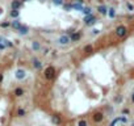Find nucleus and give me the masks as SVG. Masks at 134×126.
<instances>
[{
  "label": "nucleus",
  "mask_w": 134,
  "mask_h": 126,
  "mask_svg": "<svg viewBox=\"0 0 134 126\" xmlns=\"http://www.w3.org/2000/svg\"><path fill=\"white\" fill-rule=\"evenodd\" d=\"M45 77L47 79V80H53V79L55 77V68L53 66H49L45 70Z\"/></svg>",
  "instance_id": "f257e3e1"
},
{
  "label": "nucleus",
  "mask_w": 134,
  "mask_h": 126,
  "mask_svg": "<svg viewBox=\"0 0 134 126\" xmlns=\"http://www.w3.org/2000/svg\"><path fill=\"white\" fill-rule=\"evenodd\" d=\"M26 70H24V68H17L14 71V77L17 79V80H24V79L26 77Z\"/></svg>",
  "instance_id": "f03ea898"
},
{
  "label": "nucleus",
  "mask_w": 134,
  "mask_h": 126,
  "mask_svg": "<svg viewBox=\"0 0 134 126\" xmlns=\"http://www.w3.org/2000/svg\"><path fill=\"white\" fill-rule=\"evenodd\" d=\"M104 118H105V116H104V113H102V112H95L92 114V121L96 122V123L102 122V121H104Z\"/></svg>",
  "instance_id": "7ed1b4c3"
},
{
  "label": "nucleus",
  "mask_w": 134,
  "mask_h": 126,
  "mask_svg": "<svg viewBox=\"0 0 134 126\" xmlns=\"http://www.w3.org/2000/svg\"><path fill=\"white\" fill-rule=\"evenodd\" d=\"M116 34L118 37H125L126 34H128V29H126L124 25H120V26L116 28Z\"/></svg>",
  "instance_id": "20e7f679"
},
{
  "label": "nucleus",
  "mask_w": 134,
  "mask_h": 126,
  "mask_svg": "<svg viewBox=\"0 0 134 126\" xmlns=\"http://www.w3.org/2000/svg\"><path fill=\"white\" fill-rule=\"evenodd\" d=\"M71 42V39H70V37L67 36V34H62L59 38H58V43L59 45H67V43H70Z\"/></svg>",
  "instance_id": "39448f33"
},
{
  "label": "nucleus",
  "mask_w": 134,
  "mask_h": 126,
  "mask_svg": "<svg viewBox=\"0 0 134 126\" xmlns=\"http://www.w3.org/2000/svg\"><path fill=\"white\" fill-rule=\"evenodd\" d=\"M84 22L87 24V25H93L95 22H96V17H95L93 14H88L84 17Z\"/></svg>",
  "instance_id": "423d86ee"
},
{
  "label": "nucleus",
  "mask_w": 134,
  "mask_h": 126,
  "mask_svg": "<svg viewBox=\"0 0 134 126\" xmlns=\"http://www.w3.org/2000/svg\"><path fill=\"white\" fill-rule=\"evenodd\" d=\"M51 122H53L55 126H59V125L62 123V118H61V116H58V114L51 116Z\"/></svg>",
  "instance_id": "0eeeda50"
},
{
  "label": "nucleus",
  "mask_w": 134,
  "mask_h": 126,
  "mask_svg": "<svg viewBox=\"0 0 134 126\" xmlns=\"http://www.w3.org/2000/svg\"><path fill=\"white\" fill-rule=\"evenodd\" d=\"M32 63H33V67L36 68V70H39L42 67V62L39 60V59H37V58H33L32 59Z\"/></svg>",
  "instance_id": "6e6552de"
},
{
  "label": "nucleus",
  "mask_w": 134,
  "mask_h": 126,
  "mask_svg": "<svg viewBox=\"0 0 134 126\" xmlns=\"http://www.w3.org/2000/svg\"><path fill=\"white\" fill-rule=\"evenodd\" d=\"M29 33V29H28V26H25V25H21L20 26V29H19V34L20 36H26Z\"/></svg>",
  "instance_id": "1a4fd4ad"
},
{
  "label": "nucleus",
  "mask_w": 134,
  "mask_h": 126,
  "mask_svg": "<svg viewBox=\"0 0 134 126\" xmlns=\"http://www.w3.org/2000/svg\"><path fill=\"white\" fill-rule=\"evenodd\" d=\"M32 49H33V51H39L41 50V43L38 41H33L32 42Z\"/></svg>",
  "instance_id": "9d476101"
},
{
  "label": "nucleus",
  "mask_w": 134,
  "mask_h": 126,
  "mask_svg": "<svg viewBox=\"0 0 134 126\" xmlns=\"http://www.w3.org/2000/svg\"><path fill=\"white\" fill-rule=\"evenodd\" d=\"M0 42H2L5 47H7V46H8V47H12V46H13V43H12L11 41H8V39L4 38V37H0Z\"/></svg>",
  "instance_id": "9b49d317"
},
{
  "label": "nucleus",
  "mask_w": 134,
  "mask_h": 126,
  "mask_svg": "<svg viewBox=\"0 0 134 126\" xmlns=\"http://www.w3.org/2000/svg\"><path fill=\"white\" fill-rule=\"evenodd\" d=\"M80 33L79 32H76V33H74V34H71V37H70V39H71V42H76V41H79L80 39Z\"/></svg>",
  "instance_id": "f8f14e48"
},
{
  "label": "nucleus",
  "mask_w": 134,
  "mask_h": 126,
  "mask_svg": "<svg viewBox=\"0 0 134 126\" xmlns=\"http://www.w3.org/2000/svg\"><path fill=\"white\" fill-rule=\"evenodd\" d=\"M11 7H12V9L19 11V9H20V7H21V3L19 2V0H13V2L11 3Z\"/></svg>",
  "instance_id": "ddd939ff"
},
{
  "label": "nucleus",
  "mask_w": 134,
  "mask_h": 126,
  "mask_svg": "<svg viewBox=\"0 0 134 126\" xmlns=\"http://www.w3.org/2000/svg\"><path fill=\"white\" fill-rule=\"evenodd\" d=\"M97 11L101 13V14H108V7L107 5H100L97 8Z\"/></svg>",
  "instance_id": "4468645a"
},
{
  "label": "nucleus",
  "mask_w": 134,
  "mask_h": 126,
  "mask_svg": "<svg viewBox=\"0 0 134 126\" xmlns=\"http://www.w3.org/2000/svg\"><path fill=\"white\" fill-rule=\"evenodd\" d=\"M108 16H109V19L116 17V9L114 8H108Z\"/></svg>",
  "instance_id": "2eb2a0df"
},
{
  "label": "nucleus",
  "mask_w": 134,
  "mask_h": 126,
  "mask_svg": "<svg viewBox=\"0 0 134 126\" xmlns=\"http://www.w3.org/2000/svg\"><path fill=\"white\" fill-rule=\"evenodd\" d=\"M71 9H83V3H76V4H71Z\"/></svg>",
  "instance_id": "dca6fc26"
},
{
  "label": "nucleus",
  "mask_w": 134,
  "mask_h": 126,
  "mask_svg": "<svg viewBox=\"0 0 134 126\" xmlns=\"http://www.w3.org/2000/svg\"><path fill=\"white\" fill-rule=\"evenodd\" d=\"M11 25H12V28H14L16 30H19V29H20V26H21V22H20L19 20H14V21H12Z\"/></svg>",
  "instance_id": "f3484780"
},
{
  "label": "nucleus",
  "mask_w": 134,
  "mask_h": 126,
  "mask_svg": "<svg viewBox=\"0 0 134 126\" xmlns=\"http://www.w3.org/2000/svg\"><path fill=\"white\" fill-rule=\"evenodd\" d=\"M83 51H84L85 54H90V53H92V51H93V47H92V45H87V46H84Z\"/></svg>",
  "instance_id": "a211bd4d"
},
{
  "label": "nucleus",
  "mask_w": 134,
  "mask_h": 126,
  "mask_svg": "<svg viewBox=\"0 0 134 126\" xmlns=\"http://www.w3.org/2000/svg\"><path fill=\"white\" fill-rule=\"evenodd\" d=\"M22 94H24V89H22V88H16V89H14V96L21 97Z\"/></svg>",
  "instance_id": "6ab92c4d"
},
{
  "label": "nucleus",
  "mask_w": 134,
  "mask_h": 126,
  "mask_svg": "<svg viewBox=\"0 0 134 126\" xmlns=\"http://www.w3.org/2000/svg\"><path fill=\"white\" fill-rule=\"evenodd\" d=\"M25 114H26L25 109H22V108H19V109H17V117H24Z\"/></svg>",
  "instance_id": "aec40b11"
},
{
  "label": "nucleus",
  "mask_w": 134,
  "mask_h": 126,
  "mask_svg": "<svg viewBox=\"0 0 134 126\" xmlns=\"http://www.w3.org/2000/svg\"><path fill=\"white\" fill-rule=\"evenodd\" d=\"M76 126H88V122H87L85 120H79Z\"/></svg>",
  "instance_id": "412c9836"
},
{
  "label": "nucleus",
  "mask_w": 134,
  "mask_h": 126,
  "mask_svg": "<svg viewBox=\"0 0 134 126\" xmlns=\"http://www.w3.org/2000/svg\"><path fill=\"white\" fill-rule=\"evenodd\" d=\"M11 16L13 19H17L19 16H20V12L19 11H16V9H12V12H11Z\"/></svg>",
  "instance_id": "4be33fe9"
},
{
  "label": "nucleus",
  "mask_w": 134,
  "mask_h": 126,
  "mask_svg": "<svg viewBox=\"0 0 134 126\" xmlns=\"http://www.w3.org/2000/svg\"><path fill=\"white\" fill-rule=\"evenodd\" d=\"M83 13L84 14H87V16H88V14H91V8H88V7H87V8H83Z\"/></svg>",
  "instance_id": "5701e85b"
},
{
  "label": "nucleus",
  "mask_w": 134,
  "mask_h": 126,
  "mask_svg": "<svg viewBox=\"0 0 134 126\" xmlns=\"http://www.w3.org/2000/svg\"><path fill=\"white\" fill-rule=\"evenodd\" d=\"M53 3L55 5H63V0H53Z\"/></svg>",
  "instance_id": "b1692460"
},
{
  "label": "nucleus",
  "mask_w": 134,
  "mask_h": 126,
  "mask_svg": "<svg viewBox=\"0 0 134 126\" xmlns=\"http://www.w3.org/2000/svg\"><path fill=\"white\" fill-rule=\"evenodd\" d=\"M126 7H128V9H129V11H134V7H133L130 3H126Z\"/></svg>",
  "instance_id": "393cba45"
},
{
  "label": "nucleus",
  "mask_w": 134,
  "mask_h": 126,
  "mask_svg": "<svg viewBox=\"0 0 134 126\" xmlns=\"http://www.w3.org/2000/svg\"><path fill=\"white\" fill-rule=\"evenodd\" d=\"M7 26H9V22H3L2 24V28H7Z\"/></svg>",
  "instance_id": "a878e982"
},
{
  "label": "nucleus",
  "mask_w": 134,
  "mask_h": 126,
  "mask_svg": "<svg viewBox=\"0 0 134 126\" xmlns=\"http://www.w3.org/2000/svg\"><path fill=\"white\" fill-rule=\"evenodd\" d=\"M92 33H93V34H99V33H100V30H99V29H93Z\"/></svg>",
  "instance_id": "bb28decb"
},
{
  "label": "nucleus",
  "mask_w": 134,
  "mask_h": 126,
  "mask_svg": "<svg viewBox=\"0 0 134 126\" xmlns=\"http://www.w3.org/2000/svg\"><path fill=\"white\" fill-rule=\"evenodd\" d=\"M122 114H129V110L128 109H124L122 110Z\"/></svg>",
  "instance_id": "cd10ccee"
},
{
  "label": "nucleus",
  "mask_w": 134,
  "mask_h": 126,
  "mask_svg": "<svg viewBox=\"0 0 134 126\" xmlns=\"http://www.w3.org/2000/svg\"><path fill=\"white\" fill-rule=\"evenodd\" d=\"M4 49H5V46H4L2 42H0V50H4Z\"/></svg>",
  "instance_id": "c85d7f7f"
},
{
  "label": "nucleus",
  "mask_w": 134,
  "mask_h": 126,
  "mask_svg": "<svg viewBox=\"0 0 134 126\" xmlns=\"http://www.w3.org/2000/svg\"><path fill=\"white\" fill-rule=\"evenodd\" d=\"M3 79H4V76H3V74H0V83L3 82Z\"/></svg>",
  "instance_id": "c756f323"
},
{
  "label": "nucleus",
  "mask_w": 134,
  "mask_h": 126,
  "mask_svg": "<svg viewBox=\"0 0 134 126\" xmlns=\"http://www.w3.org/2000/svg\"><path fill=\"white\" fill-rule=\"evenodd\" d=\"M131 100H133V101H134V93H133V96H131Z\"/></svg>",
  "instance_id": "7c9ffc66"
},
{
  "label": "nucleus",
  "mask_w": 134,
  "mask_h": 126,
  "mask_svg": "<svg viewBox=\"0 0 134 126\" xmlns=\"http://www.w3.org/2000/svg\"><path fill=\"white\" fill-rule=\"evenodd\" d=\"M2 12H3V11H2V9H0V14H2Z\"/></svg>",
  "instance_id": "2f4dec72"
},
{
  "label": "nucleus",
  "mask_w": 134,
  "mask_h": 126,
  "mask_svg": "<svg viewBox=\"0 0 134 126\" xmlns=\"http://www.w3.org/2000/svg\"><path fill=\"white\" fill-rule=\"evenodd\" d=\"M24 2H29V0H24Z\"/></svg>",
  "instance_id": "473e14b6"
}]
</instances>
